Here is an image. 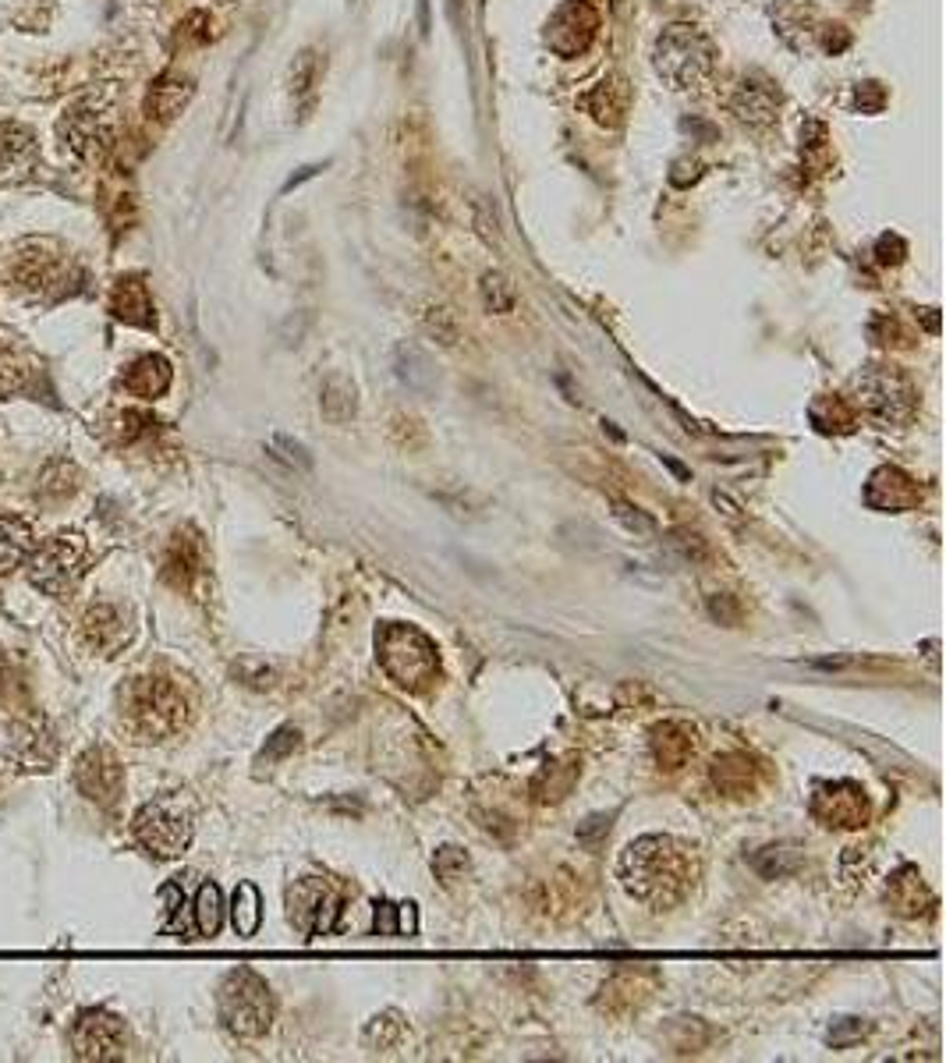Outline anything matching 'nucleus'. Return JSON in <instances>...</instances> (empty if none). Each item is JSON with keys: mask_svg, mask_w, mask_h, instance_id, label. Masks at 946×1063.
<instances>
[{"mask_svg": "<svg viewBox=\"0 0 946 1063\" xmlns=\"http://www.w3.org/2000/svg\"><path fill=\"white\" fill-rule=\"evenodd\" d=\"M319 408L330 422H348L355 415L358 401H355V387H351L344 376H330L323 383V397H319Z\"/></svg>", "mask_w": 946, "mask_h": 1063, "instance_id": "b1692460", "label": "nucleus"}, {"mask_svg": "<svg viewBox=\"0 0 946 1063\" xmlns=\"http://www.w3.org/2000/svg\"><path fill=\"white\" fill-rule=\"evenodd\" d=\"M858 390H861V404L883 422H904L915 412V390H911V383L900 373H893V369H883V365H872L869 373L858 380Z\"/></svg>", "mask_w": 946, "mask_h": 1063, "instance_id": "6e6552de", "label": "nucleus"}, {"mask_svg": "<svg viewBox=\"0 0 946 1063\" xmlns=\"http://www.w3.org/2000/svg\"><path fill=\"white\" fill-rule=\"evenodd\" d=\"M479 295H482L486 312H500V316H504V312H511L514 298H518V295H514V284L500 270H493V273H486V277H482Z\"/></svg>", "mask_w": 946, "mask_h": 1063, "instance_id": "cd10ccee", "label": "nucleus"}, {"mask_svg": "<svg viewBox=\"0 0 946 1063\" xmlns=\"http://www.w3.org/2000/svg\"><path fill=\"white\" fill-rule=\"evenodd\" d=\"M135 837L146 851H153L156 858H178L192 840V826L188 819H181L178 812H171L167 805H146L139 808L132 823Z\"/></svg>", "mask_w": 946, "mask_h": 1063, "instance_id": "1a4fd4ad", "label": "nucleus"}, {"mask_svg": "<svg viewBox=\"0 0 946 1063\" xmlns=\"http://www.w3.org/2000/svg\"><path fill=\"white\" fill-rule=\"evenodd\" d=\"M380 645V660L387 667V674L394 677L397 684H411V688H422L436 677L440 663H436V649L422 631L404 628V624H390L383 628V635L376 638Z\"/></svg>", "mask_w": 946, "mask_h": 1063, "instance_id": "7ed1b4c3", "label": "nucleus"}, {"mask_svg": "<svg viewBox=\"0 0 946 1063\" xmlns=\"http://www.w3.org/2000/svg\"><path fill=\"white\" fill-rule=\"evenodd\" d=\"M82 567H86V539L64 532L36 546L29 557V582L47 596H64L78 582Z\"/></svg>", "mask_w": 946, "mask_h": 1063, "instance_id": "39448f33", "label": "nucleus"}, {"mask_svg": "<svg viewBox=\"0 0 946 1063\" xmlns=\"http://www.w3.org/2000/svg\"><path fill=\"white\" fill-rule=\"evenodd\" d=\"M128 635H132V624L125 621V613L117 610V606L100 603L82 617V638H86L89 649L100 652V656L117 652L128 642Z\"/></svg>", "mask_w": 946, "mask_h": 1063, "instance_id": "4468645a", "label": "nucleus"}, {"mask_svg": "<svg viewBox=\"0 0 946 1063\" xmlns=\"http://www.w3.org/2000/svg\"><path fill=\"white\" fill-rule=\"evenodd\" d=\"M78 1060H114L125 1049V1025L107 1010H86L71 1032Z\"/></svg>", "mask_w": 946, "mask_h": 1063, "instance_id": "f8f14e48", "label": "nucleus"}, {"mask_svg": "<svg viewBox=\"0 0 946 1063\" xmlns=\"http://www.w3.org/2000/svg\"><path fill=\"white\" fill-rule=\"evenodd\" d=\"M270 989L252 971H234L220 989V1017L241 1039H256L270 1028Z\"/></svg>", "mask_w": 946, "mask_h": 1063, "instance_id": "20e7f679", "label": "nucleus"}, {"mask_svg": "<svg viewBox=\"0 0 946 1063\" xmlns=\"http://www.w3.org/2000/svg\"><path fill=\"white\" fill-rule=\"evenodd\" d=\"M36 163V135L22 125H0V181L22 178Z\"/></svg>", "mask_w": 946, "mask_h": 1063, "instance_id": "dca6fc26", "label": "nucleus"}, {"mask_svg": "<svg viewBox=\"0 0 946 1063\" xmlns=\"http://www.w3.org/2000/svg\"><path fill=\"white\" fill-rule=\"evenodd\" d=\"M617 518H621L628 528H635V532H652V528H656V525H652V518H645L638 507L624 504V500H617Z\"/></svg>", "mask_w": 946, "mask_h": 1063, "instance_id": "72a5a7b5", "label": "nucleus"}, {"mask_svg": "<svg viewBox=\"0 0 946 1063\" xmlns=\"http://www.w3.org/2000/svg\"><path fill=\"white\" fill-rule=\"evenodd\" d=\"M858 107L861 110H879V107H883V93L876 89V82H865V86H858Z\"/></svg>", "mask_w": 946, "mask_h": 1063, "instance_id": "e433bc0d", "label": "nucleus"}, {"mask_svg": "<svg viewBox=\"0 0 946 1063\" xmlns=\"http://www.w3.org/2000/svg\"><path fill=\"white\" fill-rule=\"evenodd\" d=\"M776 107H780V96L773 93L769 82H752V78H745V82L734 89V96H730V110L737 114V121H745V125H752V128L769 125V121L776 117Z\"/></svg>", "mask_w": 946, "mask_h": 1063, "instance_id": "2eb2a0df", "label": "nucleus"}, {"mask_svg": "<svg viewBox=\"0 0 946 1063\" xmlns=\"http://www.w3.org/2000/svg\"><path fill=\"white\" fill-rule=\"evenodd\" d=\"M195 922H199L202 936H217L224 925V901H220L217 883H206L195 897Z\"/></svg>", "mask_w": 946, "mask_h": 1063, "instance_id": "bb28decb", "label": "nucleus"}, {"mask_svg": "<svg viewBox=\"0 0 946 1063\" xmlns=\"http://www.w3.org/2000/svg\"><path fill=\"white\" fill-rule=\"evenodd\" d=\"M125 387L132 390L135 397H142V401H153V397H160L163 390L171 387V362H167L163 355L139 358V362L125 373Z\"/></svg>", "mask_w": 946, "mask_h": 1063, "instance_id": "aec40b11", "label": "nucleus"}, {"mask_svg": "<svg viewBox=\"0 0 946 1063\" xmlns=\"http://www.w3.org/2000/svg\"><path fill=\"white\" fill-rule=\"evenodd\" d=\"M319 75H323V61H319V54L316 50H302V54L295 57V64H291V93L295 96L312 93Z\"/></svg>", "mask_w": 946, "mask_h": 1063, "instance_id": "c756f323", "label": "nucleus"}, {"mask_svg": "<svg viewBox=\"0 0 946 1063\" xmlns=\"http://www.w3.org/2000/svg\"><path fill=\"white\" fill-rule=\"evenodd\" d=\"M840 1025H844L840 1032H830V1046H837V1049H840V1046H851V1042L861 1039V1032H865V1025H861L858 1017H844Z\"/></svg>", "mask_w": 946, "mask_h": 1063, "instance_id": "f704fd0d", "label": "nucleus"}, {"mask_svg": "<svg viewBox=\"0 0 946 1063\" xmlns=\"http://www.w3.org/2000/svg\"><path fill=\"white\" fill-rule=\"evenodd\" d=\"M287 904H291V922L302 932H309V936L330 932L337 925V915L344 911L337 890L330 883H323V879L298 883L295 890L287 893Z\"/></svg>", "mask_w": 946, "mask_h": 1063, "instance_id": "9d476101", "label": "nucleus"}, {"mask_svg": "<svg viewBox=\"0 0 946 1063\" xmlns=\"http://www.w3.org/2000/svg\"><path fill=\"white\" fill-rule=\"evenodd\" d=\"M394 369H397V380H401L408 390H415V394H433L436 383H440L433 358H429L419 344H397Z\"/></svg>", "mask_w": 946, "mask_h": 1063, "instance_id": "f3484780", "label": "nucleus"}, {"mask_svg": "<svg viewBox=\"0 0 946 1063\" xmlns=\"http://www.w3.org/2000/svg\"><path fill=\"white\" fill-rule=\"evenodd\" d=\"M295 748H298V730H295V727H284V730H277V734L270 738V745L263 748V759L273 762L277 755L295 752Z\"/></svg>", "mask_w": 946, "mask_h": 1063, "instance_id": "473e14b6", "label": "nucleus"}, {"mask_svg": "<svg viewBox=\"0 0 946 1063\" xmlns=\"http://www.w3.org/2000/svg\"><path fill=\"white\" fill-rule=\"evenodd\" d=\"M599 32V11L592 8L589 0H567L546 22V47L557 57L571 61L582 57L592 47V39Z\"/></svg>", "mask_w": 946, "mask_h": 1063, "instance_id": "0eeeda50", "label": "nucleus"}, {"mask_svg": "<svg viewBox=\"0 0 946 1063\" xmlns=\"http://www.w3.org/2000/svg\"><path fill=\"white\" fill-rule=\"evenodd\" d=\"M32 546V525L18 514H4L0 518V575H11L15 567H22L29 560Z\"/></svg>", "mask_w": 946, "mask_h": 1063, "instance_id": "6ab92c4d", "label": "nucleus"}, {"mask_svg": "<svg viewBox=\"0 0 946 1063\" xmlns=\"http://www.w3.org/2000/svg\"><path fill=\"white\" fill-rule=\"evenodd\" d=\"M25 380H29V369H25L22 358L15 351L0 348V394H15L25 387Z\"/></svg>", "mask_w": 946, "mask_h": 1063, "instance_id": "7c9ffc66", "label": "nucleus"}, {"mask_svg": "<svg viewBox=\"0 0 946 1063\" xmlns=\"http://www.w3.org/2000/svg\"><path fill=\"white\" fill-rule=\"evenodd\" d=\"M652 68L670 89H698L706 86L716 68L713 39L698 25L674 22L656 36L652 47Z\"/></svg>", "mask_w": 946, "mask_h": 1063, "instance_id": "f257e3e1", "label": "nucleus"}, {"mask_svg": "<svg viewBox=\"0 0 946 1063\" xmlns=\"http://www.w3.org/2000/svg\"><path fill=\"white\" fill-rule=\"evenodd\" d=\"M110 309H114L117 319H125V323L153 326V305H149V295L139 280H121L114 288V298H110Z\"/></svg>", "mask_w": 946, "mask_h": 1063, "instance_id": "412c9836", "label": "nucleus"}, {"mask_svg": "<svg viewBox=\"0 0 946 1063\" xmlns=\"http://www.w3.org/2000/svg\"><path fill=\"white\" fill-rule=\"evenodd\" d=\"M277 447H284V451H287V461H291V465H295V461H298V468H309V465H312V458L305 454L302 443H291L287 436H280Z\"/></svg>", "mask_w": 946, "mask_h": 1063, "instance_id": "4c0bfd02", "label": "nucleus"}, {"mask_svg": "<svg viewBox=\"0 0 946 1063\" xmlns=\"http://www.w3.org/2000/svg\"><path fill=\"white\" fill-rule=\"evenodd\" d=\"M199 575H202L199 539H192V536L171 539V550H167V560H163V578H167L174 589H192V582Z\"/></svg>", "mask_w": 946, "mask_h": 1063, "instance_id": "a211bd4d", "label": "nucleus"}, {"mask_svg": "<svg viewBox=\"0 0 946 1063\" xmlns=\"http://www.w3.org/2000/svg\"><path fill=\"white\" fill-rule=\"evenodd\" d=\"M15 691H22V681H18L15 667H11V663L0 656V699H11Z\"/></svg>", "mask_w": 946, "mask_h": 1063, "instance_id": "c9c22d12", "label": "nucleus"}, {"mask_svg": "<svg viewBox=\"0 0 946 1063\" xmlns=\"http://www.w3.org/2000/svg\"><path fill=\"white\" fill-rule=\"evenodd\" d=\"M624 876H628L631 890L649 897L652 886L681 883L684 862L677 858V851H670V840L645 837V840H638V844H631L628 858H624Z\"/></svg>", "mask_w": 946, "mask_h": 1063, "instance_id": "423d86ee", "label": "nucleus"}, {"mask_svg": "<svg viewBox=\"0 0 946 1063\" xmlns=\"http://www.w3.org/2000/svg\"><path fill=\"white\" fill-rule=\"evenodd\" d=\"M39 489H43V497L64 500L68 493H75L78 489V468L68 465V461H54V465L43 472V479H39Z\"/></svg>", "mask_w": 946, "mask_h": 1063, "instance_id": "c85d7f7f", "label": "nucleus"}, {"mask_svg": "<svg viewBox=\"0 0 946 1063\" xmlns=\"http://www.w3.org/2000/svg\"><path fill=\"white\" fill-rule=\"evenodd\" d=\"M75 787L86 794L89 801H96V805H103V808L117 805V801H121V791H125V773H121V762L114 759V752H107V748H89L86 755H78Z\"/></svg>", "mask_w": 946, "mask_h": 1063, "instance_id": "9b49d317", "label": "nucleus"}, {"mask_svg": "<svg viewBox=\"0 0 946 1063\" xmlns=\"http://www.w3.org/2000/svg\"><path fill=\"white\" fill-rule=\"evenodd\" d=\"M585 107H589V114L596 117L599 125H621L624 110H628V89H624V82H599L585 96Z\"/></svg>", "mask_w": 946, "mask_h": 1063, "instance_id": "4be33fe9", "label": "nucleus"}, {"mask_svg": "<svg viewBox=\"0 0 946 1063\" xmlns=\"http://www.w3.org/2000/svg\"><path fill=\"white\" fill-rule=\"evenodd\" d=\"M709 610H713L716 621H727V624H734L737 617H741V610H737V606L730 603L727 596H723V599H713V603H709Z\"/></svg>", "mask_w": 946, "mask_h": 1063, "instance_id": "58836bf2", "label": "nucleus"}, {"mask_svg": "<svg viewBox=\"0 0 946 1063\" xmlns=\"http://www.w3.org/2000/svg\"><path fill=\"white\" fill-rule=\"evenodd\" d=\"M847 794H819V801H830V812H819L830 826H858L865 815V798L858 787H844Z\"/></svg>", "mask_w": 946, "mask_h": 1063, "instance_id": "393cba45", "label": "nucleus"}, {"mask_svg": "<svg viewBox=\"0 0 946 1063\" xmlns=\"http://www.w3.org/2000/svg\"><path fill=\"white\" fill-rule=\"evenodd\" d=\"M234 929L238 936H256L259 922H263V901H259V890L252 883H241L238 893H234Z\"/></svg>", "mask_w": 946, "mask_h": 1063, "instance_id": "a878e982", "label": "nucleus"}, {"mask_svg": "<svg viewBox=\"0 0 946 1063\" xmlns=\"http://www.w3.org/2000/svg\"><path fill=\"white\" fill-rule=\"evenodd\" d=\"M426 330L440 344H458V323H454V316H450L447 309H440V305L426 312Z\"/></svg>", "mask_w": 946, "mask_h": 1063, "instance_id": "2f4dec72", "label": "nucleus"}, {"mask_svg": "<svg viewBox=\"0 0 946 1063\" xmlns=\"http://www.w3.org/2000/svg\"><path fill=\"white\" fill-rule=\"evenodd\" d=\"M192 100V82L188 78H160L149 93V114L167 121V117L178 114L185 103Z\"/></svg>", "mask_w": 946, "mask_h": 1063, "instance_id": "5701e85b", "label": "nucleus"}, {"mask_svg": "<svg viewBox=\"0 0 946 1063\" xmlns=\"http://www.w3.org/2000/svg\"><path fill=\"white\" fill-rule=\"evenodd\" d=\"M11 759L22 769H50V762L57 759V738L50 730L47 716H22L11 727Z\"/></svg>", "mask_w": 946, "mask_h": 1063, "instance_id": "ddd939ff", "label": "nucleus"}, {"mask_svg": "<svg viewBox=\"0 0 946 1063\" xmlns=\"http://www.w3.org/2000/svg\"><path fill=\"white\" fill-rule=\"evenodd\" d=\"M185 716H188L185 695L171 681H163V677L135 681L132 691H128V720L149 741L174 734L185 723Z\"/></svg>", "mask_w": 946, "mask_h": 1063, "instance_id": "f03ea898", "label": "nucleus"}]
</instances>
